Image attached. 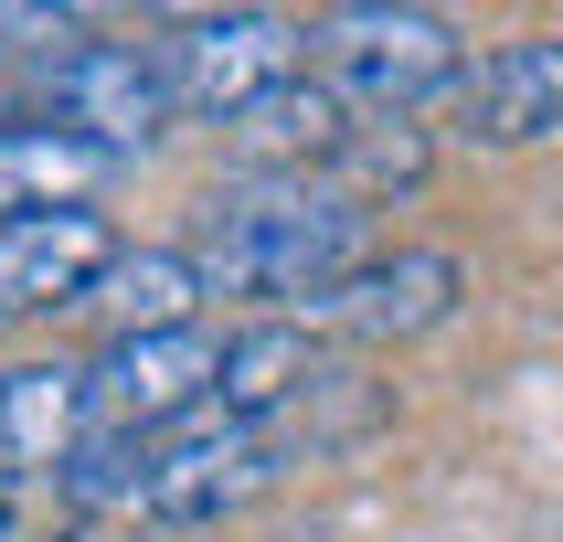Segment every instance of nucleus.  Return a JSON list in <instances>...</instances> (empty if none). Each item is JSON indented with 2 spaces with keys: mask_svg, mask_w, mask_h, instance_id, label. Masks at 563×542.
<instances>
[{
  "mask_svg": "<svg viewBox=\"0 0 563 542\" xmlns=\"http://www.w3.org/2000/svg\"><path fill=\"white\" fill-rule=\"evenodd\" d=\"M373 255V213L351 202L330 170L319 181H234L191 234V266L213 298H255L266 319L330 309V287Z\"/></svg>",
  "mask_w": 563,
  "mask_h": 542,
  "instance_id": "f257e3e1",
  "label": "nucleus"
},
{
  "mask_svg": "<svg viewBox=\"0 0 563 542\" xmlns=\"http://www.w3.org/2000/svg\"><path fill=\"white\" fill-rule=\"evenodd\" d=\"M319 43V86L341 96L351 118H415L437 96L468 86V43L446 11H415V0H351L309 32Z\"/></svg>",
  "mask_w": 563,
  "mask_h": 542,
  "instance_id": "f03ea898",
  "label": "nucleus"
},
{
  "mask_svg": "<svg viewBox=\"0 0 563 542\" xmlns=\"http://www.w3.org/2000/svg\"><path fill=\"white\" fill-rule=\"evenodd\" d=\"M223 394V330H139V341H96L86 351V414L96 436H181L202 425Z\"/></svg>",
  "mask_w": 563,
  "mask_h": 542,
  "instance_id": "7ed1b4c3",
  "label": "nucleus"
},
{
  "mask_svg": "<svg viewBox=\"0 0 563 542\" xmlns=\"http://www.w3.org/2000/svg\"><path fill=\"white\" fill-rule=\"evenodd\" d=\"M170 118H181V96H170L159 43H118V32H86V43L54 54L43 86H32V128H75V139H96L107 159H139Z\"/></svg>",
  "mask_w": 563,
  "mask_h": 542,
  "instance_id": "20e7f679",
  "label": "nucleus"
},
{
  "mask_svg": "<svg viewBox=\"0 0 563 542\" xmlns=\"http://www.w3.org/2000/svg\"><path fill=\"white\" fill-rule=\"evenodd\" d=\"M309 32L287 22V11H181V22L159 32V64H170V96H181V118H245L266 107L277 86L309 75Z\"/></svg>",
  "mask_w": 563,
  "mask_h": 542,
  "instance_id": "39448f33",
  "label": "nucleus"
},
{
  "mask_svg": "<svg viewBox=\"0 0 563 542\" xmlns=\"http://www.w3.org/2000/svg\"><path fill=\"white\" fill-rule=\"evenodd\" d=\"M277 468H287V436H277V425L202 414V425H181V436H159L150 510H139V521H159V532H202V521H223V510L266 500Z\"/></svg>",
  "mask_w": 563,
  "mask_h": 542,
  "instance_id": "423d86ee",
  "label": "nucleus"
},
{
  "mask_svg": "<svg viewBox=\"0 0 563 542\" xmlns=\"http://www.w3.org/2000/svg\"><path fill=\"white\" fill-rule=\"evenodd\" d=\"M446 128L468 150H532L563 128V32H510L468 64V86L446 96Z\"/></svg>",
  "mask_w": 563,
  "mask_h": 542,
  "instance_id": "0eeeda50",
  "label": "nucleus"
},
{
  "mask_svg": "<svg viewBox=\"0 0 563 542\" xmlns=\"http://www.w3.org/2000/svg\"><path fill=\"white\" fill-rule=\"evenodd\" d=\"M457 298H468V266L446 245H394V255H362L341 287H330V330L341 341H426V330H446L457 319Z\"/></svg>",
  "mask_w": 563,
  "mask_h": 542,
  "instance_id": "6e6552de",
  "label": "nucleus"
},
{
  "mask_svg": "<svg viewBox=\"0 0 563 542\" xmlns=\"http://www.w3.org/2000/svg\"><path fill=\"white\" fill-rule=\"evenodd\" d=\"M118 234L107 213H22L0 223V330L11 319H54V309H86L96 277L118 266Z\"/></svg>",
  "mask_w": 563,
  "mask_h": 542,
  "instance_id": "1a4fd4ad",
  "label": "nucleus"
},
{
  "mask_svg": "<svg viewBox=\"0 0 563 542\" xmlns=\"http://www.w3.org/2000/svg\"><path fill=\"white\" fill-rule=\"evenodd\" d=\"M351 128H362V118L319 86V64H309L298 86H277L266 107H245V118L223 128V150H234V181H319V170L341 159Z\"/></svg>",
  "mask_w": 563,
  "mask_h": 542,
  "instance_id": "9d476101",
  "label": "nucleus"
},
{
  "mask_svg": "<svg viewBox=\"0 0 563 542\" xmlns=\"http://www.w3.org/2000/svg\"><path fill=\"white\" fill-rule=\"evenodd\" d=\"M96 436L86 362H11L0 373V478H64Z\"/></svg>",
  "mask_w": 563,
  "mask_h": 542,
  "instance_id": "9b49d317",
  "label": "nucleus"
},
{
  "mask_svg": "<svg viewBox=\"0 0 563 542\" xmlns=\"http://www.w3.org/2000/svg\"><path fill=\"white\" fill-rule=\"evenodd\" d=\"M319 373H330V362H319V341L298 330V319H245V330H223V394H213V414H234V425H287Z\"/></svg>",
  "mask_w": 563,
  "mask_h": 542,
  "instance_id": "f8f14e48",
  "label": "nucleus"
},
{
  "mask_svg": "<svg viewBox=\"0 0 563 542\" xmlns=\"http://www.w3.org/2000/svg\"><path fill=\"white\" fill-rule=\"evenodd\" d=\"M128 159H107L75 128H0V223L22 213H86L96 181H118Z\"/></svg>",
  "mask_w": 563,
  "mask_h": 542,
  "instance_id": "ddd939ff",
  "label": "nucleus"
},
{
  "mask_svg": "<svg viewBox=\"0 0 563 542\" xmlns=\"http://www.w3.org/2000/svg\"><path fill=\"white\" fill-rule=\"evenodd\" d=\"M202 298H213V287H202L191 245H139V255H118V266L96 277L86 309L107 319V341H139V330H191Z\"/></svg>",
  "mask_w": 563,
  "mask_h": 542,
  "instance_id": "4468645a",
  "label": "nucleus"
},
{
  "mask_svg": "<svg viewBox=\"0 0 563 542\" xmlns=\"http://www.w3.org/2000/svg\"><path fill=\"white\" fill-rule=\"evenodd\" d=\"M426 170H437V128H415V118H362L341 139V159H330V181H341L362 213H373L383 191H415Z\"/></svg>",
  "mask_w": 563,
  "mask_h": 542,
  "instance_id": "2eb2a0df",
  "label": "nucleus"
},
{
  "mask_svg": "<svg viewBox=\"0 0 563 542\" xmlns=\"http://www.w3.org/2000/svg\"><path fill=\"white\" fill-rule=\"evenodd\" d=\"M150 468H159V436H86L75 468H64L75 521H139L150 510Z\"/></svg>",
  "mask_w": 563,
  "mask_h": 542,
  "instance_id": "dca6fc26",
  "label": "nucleus"
},
{
  "mask_svg": "<svg viewBox=\"0 0 563 542\" xmlns=\"http://www.w3.org/2000/svg\"><path fill=\"white\" fill-rule=\"evenodd\" d=\"M32 86H43V64H22L0 43V128H32Z\"/></svg>",
  "mask_w": 563,
  "mask_h": 542,
  "instance_id": "f3484780",
  "label": "nucleus"
},
{
  "mask_svg": "<svg viewBox=\"0 0 563 542\" xmlns=\"http://www.w3.org/2000/svg\"><path fill=\"white\" fill-rule=\"evenodd\" d=\"M0 542H86V532H32V521H11Z\"/></svg>",
  "mask_w": 563,
  "mask_h": 542,
  "instance_id": "a211bd4d",
  "label": "nucleus"
},
{
  "mask_svg": "<svg viewBox=\"0 0 563 542\" xmlns=\"http://www.w3.org/2000/svg\"><path fill=\"white\" fill-rule=\"evenodd\" d=\"M0 532H11V478H0Z\"/></svg>",
  "mask_w": 563,
  "mask_h": 542,
  "instance_id": "6ab92c4d",
  "label": "nucleus"
}]
</instances>
